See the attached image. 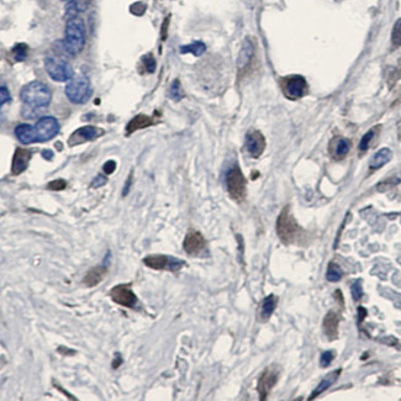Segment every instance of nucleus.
<instances>
[{
    "mask_svg": "<svg viewBox=\"0 0 401 401\" xmlns=\"http://www.w3.org/2000/svg\"><path fill=\"white\" fill-rule=\"evenodd\" d=\"M205 51H206V46L201 41H195L193 42V44L185 45L180 47V53H183V55L192 53V55L195 56V57H200Z\"/></svg>",
    "mask_w": 401,
    "mask_h": 401,
    "instance_id": "nucleus-24",
    "label": "nucleus"
},
{
    "mask_svg": "<svg viewBox=\"0 0 401 401\" xmlns=\"http://www.w3.org/2000/svg\"><path fill=\"white\" fill-rule=\"evenodd\" d=\"M42 156H44V158H47V160H51V158L53 157V153H52V151L46 150V151H44V152H42Z\"/></svg>",
    "mask_w": 401,
    "mask_h": 401,
    "instance_id": "nucleus-41",
    "label": "nucleus"
},
{
    "mask_svg": "<svg viewBox=\"0 0 401 401\" xmlns=\"http://www.w3.org/2000/svg\"><path fill=\"white\" fill-rule=\"evenodd\" d=\"M67 98L73 104H85L91 98L93 87L90 79L84 74L73 77L64 88Z\"/></svg>",
    "mask_w": 401,
    "mask_h": 401,
    "instance_id": "nucleus-4",
    "label": "nucleus"
},
{
    "mask_svg": "<svg viewBox=\"0 0 401 401\" xmlns=\"http://www.w3.org/2000/svg\"><path fill=\"white\" fill-rule=\"evenodd\" d=\"M156 123H157V120H156L153 116H149V115L145 114H139L136 115L133 119H131L130 122L127 123V126H126V135L130 136L131 133L136 132V131L142 130V128H147L150 127V126L156 125Z\"/></svg>",
    "mask_w": 401,
    "mask_h": 401,
    "instance_id": "nucleus-18",
    "label": "nucleus"
},
{
    "mask_svg": "<svg viewBox=\"0 0 401 401\" xmlns=\"http://www.w3.org/2000/svg\"><path fill=\"white\" fill-rule=\"evenodd\" d=\"M23 103L34 109L48 106L52 100V93L50 88L41 82H31L26 84L20 91Z\"/></svg>",
    "mask_w": 401,
    "mask_h": 401,
    "instance_id": "nucleus-3",
    "label": "nucleus"
},
{
    "mask_svg": "<svg viewBox=\"0 0 401 401\" xmlns=\"http://www.w3.org/2000/svg\"><path fill=\"white\" fill-rule=\"evenodd\" d=\"M168 95L169 98L174 101H179L180 99L184 98V93H183L182 85H180V82L178 79H176L173 83H172L171 88H169L168 91Z\"/></svg>",
    "mask_w": 401,
    "mask_h": 401,
    "instance_id": "nucleus-27",
    "label": "nucleus"
},
{
    "mask_svg": "<svg viewBox=\"0 0 401 401\" xmlns=\"http://www.w3.org/2000/svg\"><path fill=\"white\" fill-rule=\"evenodd\" d=\"M373 137H374V130L368 131V132L362 137V140H360V142H359V151H360V152H365V151L368 150V147H369V145H370L371 140H373Z\"/></svg>",
    "mask_w": 401,
    "mask_h": 401,
    "instance_id": "nucleus-32",
    "label": "nucleus"
},
{
    "mask_svg": "<svg viewBox=\"0 0 401 401\" xmlns=\"http://www.w3.org/2000/svg\"><path fill=\"white\" fill-rule=\"evenodd\" d=\"M110 298L115 304L125 306L128 309H135L137 305V297L131 289V284L115 285L109 293Z\"/></svg>",
    "mask_w": 401,
    "mask_h": 401,
    "instance_id": "nucleus-11",
    "label": "nucleus"
},
{
    "mask_svg": "<svg viewBox=\"0 0 401 401\" xmlns=\"http://www.w3.org/2000/svg\"><path fill=\"white\" fill-rule=\"evenodd\" d=\"M300 232V226L290 212L289 206H285L277 219V235L283 243L290 244L294 243Z\"/></svg>",
    "mask_w": 401,
    "mask_h": 401,
    "instance_id": "nucleus-5",
    "label": "nucleus"
},
{
    "mask_svg": "<svg viewBox=\"0 0 401 401\" xmlns=\"http://www.w3.org/2000/svg\"><path fill=\"white\" fill-rule=\"evenodd\" d=\"M244 147L253 158H259L265 150V137L258 130H249L244 140Z\"/></svg>",
    "mask_w": 401,
    "mask_h": 401,
    "instance_id": "nucleus-13",
    "label": "nucleus"
},
{
    "mask_svg": "<svg viewBox=\"0 0 401 401\" xmlns=\"http://www.w3.org/2000/svg\"><path fill=\"white\" fill-rule=\"evenodd\" d=\"M277 303H278V298L273 294L268 295V297L263 299L259 311V316L262 321H267V320H269V317L273 315V312L277 308Z\"/></svg>",
    "mask_w": 401,
    "mask_h": 401,
    "instance_id": "nucleus-21",
    "label": "nucleus"
},
{
    "mask_svg": "<svg viewBox=\"0 0 401 401\" xmlns=\"http://www.w3.org/2000/svg\"><path fill=\"white\" fill-rule=\"evenodd\" d=\"M281 85L284 95L290 100H298L303 98L308 88V83L303 75H289L283 78Z\"/></svg>",
    "mask_w": 401,
    "mask_h": 401,
    "instance_id": "nucleus-9",
    "label": "nucleus"
},
{
    "mask_svg": "<svg viewBox=\"0 0 401 401\" xmlns=\"http://www.w3.org/2000/svg\"><path fill=\"white\" fill-rule=\"evenodd\" d=\"M28 51L29 47L25 44H18L13 47L12 56L14 58L15 62H23L28 58Z\"/></svg>",
    "mask_w": 401,
    "mask_h": 401,
    "instance_id": "nucleus-26",
    "label": "nucleus"
},
{
    "mask_svg": "<svg viewBox=\"0 0 401 401\" xmlns=\"http://www.w3.org/2000/svg\"><path fill=\"white\" fill-rule=\"evenodd\" d=\"M61 126L58 120L53 116H44L36 125L20 123L15 127V136L21 144L31 145L39 142H47L60 132Z\"/></svg>",
    "mask_w": 401,
    "mask_h": 401,
    "instance_id": "nucleus-1",
    "label": "nucleus"
},
{
    "mask_svg": "<svg viewBox=\"0 0 401 401\" xmlns=\"http://www.w3.org/2000/svg\"><path fill=\"white\" fill-rule=\"evenodd\" d=\"M106 182H107L106 177H104L103 174H98V176L94 178L93 182H91L90 187L91 188H100V187H103V185L106 184Z\"/></svg>",
    "mask_w": 401,
    "mask_h": 401,
    "instance_id": "nucleus-36",
    "label": "nucleus"
},
{
    "mask_svg": "<svg viewBox=\"0 0 401 401\" xmlns=\"http://www.w3.org/2000/svg\"><path fill=\"white\" fill-rule=\"evenodd\" d=\"M226 188L233 200L241 203L246 198L247 182L238 166H233L226 173Z\"/></svg>",
    "mask_w": 401,
    "mask_h": 401,
    "instance_id": "nucleus-7",
    "label": "nucleus"
},
{
    "mask_svg": "<svg viewBox=\"0 0 401 401\" xmlns=\"http://www.w3.org/2000/svg\"><path fill=\"white\" fill-rule=\"evenodd\" d=\"M115 358H116V359H114V362H112V368H114V369H117V368L121 365V363H122V357H121L119 353H116Z\"/></svg>",
    "mask_w": 401,
    "mask_h": 401,
    "instance_id": "nucleus-39",
    "label": "nucleus"
},
{
    "mask_svg": "<svg viewBox=\"0 0 401 401\" xmlns=\"http://www.w3.org/2000/svg\"><path fill=\"white\" fill-rule=\"evenodd\" d=\"M341 371H342V369H336V370L331 371V373H328L327 375L325 376V379H322V380L320 381V384L316 386V389H315L314 391L311 392V396L309 397V400L316 399V397L319 396V395H321L322 392L326 391V390L331 385H333V384H335L336 381H337V379L340 378Z\"/></svg>",
    "mask_w": 401,
    "mask_h": 401,
    "instance_id": "nucleus-20",
    "label": "nucleus"
},
{
    "mask_svg": "<svg viewBox=\"0 0 401 401\" xmlns=\"http://www.w3.org/2000/svg\"><path fill=\"white\" fill-rule=\"evenodd\" d=\"M183 248L189 255H199L205 251L206 241L199 231L189 230L183 242Z\"/></svg>",
    "mask_w": 401,
    "mask_h": 401,
    "instance_id": "nucleus-14",
    "label": "nucleus"
},
{
    "mask_svg": "<svg viewBox=\"0 0 401 401\" xmlns=\"http://www.w3.org/2000/svg\"><path fill=\"white\" fill-rule=\"evenodd\" d=\"M31 157H32V152L30 150L18 147V149L15 150L14 157H13V162H12L13 176H19V174H21L23 172H25L26 169H28L29 163H30Z\"/></svg>",
    "mask_w": 401,
    "mask_h": 401,
    "instance_id": "nucleus-16",
    "label": "nucleus"
},
{
    "mask_svg": "<svg viewBox=\"0 0 401 401\" xmlns=\"http://www.w3.org/2000/svg\"><path fill=\"white\" fill-rule=\"evenodd\" d=\"M342 277H343V271H342V268L338 264H336V263L331 262L330 264H328L326 272L327 281L331 283H335L341 281Z\"/></svg>",
    "mask_w": 401,
    "mask_h": 401,
    "instance_id": "nucleus-25",
    "label": "nucleus"
},
{
    "mask_svg": "<svg viewBox=\"0 0 401 401\" xmlns=\"http://www.w3.org/2000/svg\"><path fill=\"white\" fill-rule=\"evenodd\" d=\"M110 255H111L110 254V252H107L106 258H104V262L101 263V264L90 268L89 271L85 273L84 278H83V283H84L88 288L96 287V285L100 284V283L104 281L105 276H106L107 271H109Z\"/></svg>",
    "mask_w": 401,
    "mask_h": 401,
    "instance_id": "nucleus-15",
    "label": "nucleus"
},
{
    "mask_svg": "<svg viewBox=\"0 0 401 401\" xmlns=\"http://www.w3.org/2000/svg\"><path fill=\"white\" fill-rule=\"evenodd\" d=\"M103 169H104L105 174H112L115 172V169H116V162H115V161H111V160L107 161V162L104 164Z\"/></svg>",
    "mask_w": 401,
    "mask_h": 401,
    "instance_id": "nucleus-37",
    "label": "nucleus"
},
{
    "mask_svg": "<svg viewBox=\"0 0 401 401\" xmlns=\"http://www.w3.org/2000/svg\"><path fill=\"white\" fill-rule=\"evenodd\" d=\"M10 100H12L10 91L7 88V85L3 84L2 89H0V104H2V106H4L5 104H9Z\"/></svg>",
    "mask_w": 401,
    "mask_h": 401,
    "instance_id": "nucleus-35",
    "label": "nucleus"
},
{
    "mask_svg": "<svg viewBox=\"0 0 401 401\" xmlns=\"http://www.w3.org/2000/svg\"><path fill=\"white\" fill-rule=\"evenodd\" d=\"M67 188V182L64 179H56L52 180L47 184V189L48 190H53V192H60V190H63Z\"/></svg>",
    "mask_w": 401,
    "mask_h": 401,
    "instance_id": "nucleus-33",
    "label": "nucleus"
},
{
    "mask_svg": "<svg viewBox=\"0 0 401 401\" xmlns=\"http://www.w3.org/2000/svg\"><path fill=\"white\" fill-rule=\"evenodd\" d=\"M142 63H144L145 72L146 73H153L156 71V60L152 57V55H146L142 58Z\"/></svg>",
    "mask_w": 401,
    "mask_h": 401,
    "instance_id": "nucleus-31",
    "label": "nucleus"
},
{
    "mask_svg": "<svg viewBox=\"0 0 401 401\" xmlns=\"http://www.w3.org/2000/svg\"><path fill=\"white\" fill-rule=\"evenodd\" d=\"M144 264L151 269L156 271H168L172 273H177L182 269L187 263L179 258L171 257V255L164 254H150L144 258Z\"/></svg>",
    "mask_w": 401,
    "mask_h": 401,
    "instance_id": "nucleus-8",
    "label": "nucleus"
},
{
    "mask_svg": "<svg viewBox=\"0 0 401 401\" xmlns=\"http://www.w3.org/2000/svg\"><path fill=\"white\" fill-rule=\"evenodd\" d=\"M392 158V152L391 150L387 149V147H384V149L379 150L375 155L371 157L370 162H369V168L370 169H379L381 168L383 166L389 162L390 160Z\"/></svg>",
    "mask_w": 401,
    "mask_h": 401,
    "instance_id": "nucleus-22",
    "label": "nucleus"
},
{
    "mask_svg": "<svg viewBox=\"0 0 401 401\" xmlns=\"http://www.w3.org/2000/svg\"><path fill=\"white\" fill-rule=\"evenodd\" d=\"M358 312H359V315H358V316H359V322H362L363 319L365 317V315H367V310L363 308H359L358 309Z\"/></svg>",
    "mask_w": 401,
    "mask_h": 401,
    "instance_id": "nucleus-40",
    "label": "nucleus"
},
{
    "mask_svg": "<svg viewBox=\"0 0 401 401\" xmlns=\"http://www.w3.org/2000/svg\"><path fill=\"white\" fill-rule=\"evenodd\" d=\"M279 379V368L276 365H269L268 368H265L264 371L262 373V375L258 379L257 390L259 394L260 400H265L268 397V395L271 394L272 389L276 386L277 381Z\"/></svg>",
    "mask_w": 401,
    "mask_h": 401,
    "instance_id": "nucleus-10",
    "label": "nucleus"
},
{
    "mask_svg": "<svg viewBox=\"0 0 401 401\" xmlns=\"http://www.w3.org/2000/svg\"><path fill=\"white\" fill-rule=\"evenodd\" d=\"M351 150V141L347 139H337L335 142V147L332 150V156L336 160H342L347 156Z\"/></svg>",
    "mask_w": 401,
    "mask_h": 401,
    "instance_id": "nucleus-23",
    "label": "nucleus"
},
{
    "mask_svg": "<svg viewBox=\"0 0 401 401\" xmlns=\"http://www.w3.org/2000/svg\"><path fill=\"white\" fill-rule=\"evenodd\" d=\"M335 359V352L333 351H326L321 354L320 357V364L321 367H328L332 363V360Z\"/></svg>",
    "mask_w": 401,
    "mask_h": 401,
    "instance_id": "nucleus-34",
    "label": "nucleus"
},
{
    "mask_svg": "<svg viewBox=\"0 0 401 401\" xmlns=\"http://www.w3.org/2000/svg\"><path fill=\"white\" fill-rule=\"evenodd\" d=\"M391 42L396 47H401V18L397 19L391 32Z\"/></svg>",
    "mask_w": 401,
    "mask_h": 401,
    "instance_id": "nucleus-29",
    "label": "nucleus"
},
{
    "mask_svg": "<svg viewBox=\"0 0 401 401\" xmlns=\"http://www.w3.org/2000/svg\"><path fill=\"white\" fill-rule=\"evenodd\" d=\"M338 324H340V317L335 311H328L325 316L322 327H324L325 335L330 340H335L338 336Z\"/></svg>",
    "mask_w": 401,
    "mask_h": 401,
    "instance_id": "nucleus-19",
    "label": "nucleus"
},
{
    "mask_svg": "<svg viewBox=\"0 0 401 401\" xmlns=\"http://www.w3.org/2000/svg\"><path fill=\"white\" fill-rule=\"evenodd\" d=\"M104 130L100 127H96V126H83V127H79L78 130H75L73 133L69 136L68 139V146L69 147H74L78 146V145H82L84 142H89L93 141V140H96L98 137L103 136Z\"/></svg>",
    "mask_w": 401,
    "mask_h": 401,
    "instance_id": "nucleus-12",
    "label": "nucleus"
},
{
    "mask_svg": "<svg viewBox=\"0 0 401 401\" xmlns=\"http://www.w3.org/2000/svg\"><path fill=\"white\" fill-rule=\"evenodd\" d=\"M45 69L55 82H69L74 77L73 68L69 62L57 56H47L45 58Z\"/></svg>",
    "mask_w": 401,
    "mask_h": 401,
    "instance_id": "nucleus-6",
    "label": "nucleus"
},
{
    "mask_svg": "<svg viewBox=\"0 0 401 401\" xmlns=\"http://www.w3.org/2000/svg\"><path fill=\"white\" fill-rule=\"evenodd\" d=\"M253 56H254V44L249 37H246L243 44H242L241 50H239L237 58V68L239 73H242L251 64Z\"/></svg>",
    "mask_w": 401,
    "mask_h": 401,
    "instance_id": "nucleus-17",
    "label": "nucleus"
},
{
    "mask_svg": "<svg viewBox=\"0 0 401 401\" xmlns=\"http://www.w3.org/2000/svg\"><path fill=\"white\" fill-rule=\"evenodd\" d=\"M131 185H132V173H130V176H128L127 180H126L125 183V187H123V190H122V195H127L128 192H130V188Z\"/></svg>",
    "mask_w": 401,
    "mask_h": 401,
    "instance_id": "nucleus-38",
    "label": "nucleus"
},
{
    "mask_svg": "<svg viewBox=\"0 0 401 401\" xmlns=\"http://www.w3.org/2000/svg\"><path fill=\"white\" fill-rule=\"evenodd\" d=\"M87 42L84 21L80 18H74L67 20L64 29V48L72 56H77L84 48Z\"/></svg>",
    "mask_w": 401,
    "mask_h": 401,
    "instance_id": "nucleus-2",
    "label": "nucleus"
},
{
    "mask_svg": "<svg viewBox=\"0 0 401 401\" xmlns=\"http://www.w3.org/2000/svg\"><path fill=\"white\" fill-rule=\"evenodd\" d=\"M80 12H82V9H80L78 0H71V2L66 5V15L64 16L67 18V20H71V19L77 18V15L79 14Z\"/></svg>",
    "mask_w": 401,
    "mask_h": 401,
    "instance_id": "nucleus-28",
    "label": "nucleus"
},
{
    "mask_svg": "<svg viewBox=\"0 0 401 401\" xmlns=\"http://www.w3.org/2000/svg\"><path fill=\"white\" fill-rule=\"evenodd\" d=\"M351 293L352 297H353V300H360L363 297V287H362V282L356 281L352 283L351 285Z\"/></svg>",
    "mask_w": 401,
    "mask_h": 401,
    "instance_id": "nucleus-30",
    "label": "nucleus"
}]
</instances>
